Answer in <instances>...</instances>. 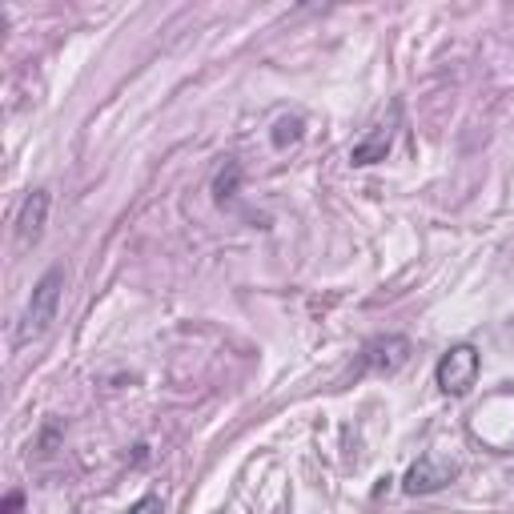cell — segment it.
I'll use <instances>...</instances> for the list:
<instances>
[{"label":"cell","mask_w":514,"mask_h":514,"mask_svg":"<svg viewBox=\"0 0 514 514\" xmlns=\"http://www.w3.org/2000/svg\"><path fill=\"white\" fill-rule=\"evenodd\" d=\"M302 117L294 113V117H282L278 125H274V133H270V141H274V149H290V145H298L302 141Z\"/></svg>","instance_id":"obj_7"},{"label":"cell","mask_w":514,"mask_h":514,"mask_svg":"<svg viewBox=\"0 0 514 514\" xmlns=\"http://www.w3.org/2000/svg\"><path fill=\"white\" fill-rule=\"evenodd\" d=\"M410 362V342L402 334H386V338H374L366 342L362 358H358V374L374 370V374H394Z\"/></svg>","instance_id":"obj_3"},{"label":"cell","mask_w":514,"mask_h":514,"mask_svg":"<svg viewBox=\"0 0 514 514\" xmlns=\"http://www.w3.org/2000/svg\"><path fill=\"white\" fill-rule=\"evenodd\" d=\"M478 370H482V354H478L470 342H458V346H450V350L438 358V366H434V382H438V390H442V394L462 398V394H470V390H474Z\"/></svg>","instance_id":"obj_2"},{"label":"cell","mask_w":514,"mask_h":514,"mask_svg":"<svg viewBox=\"0 0 514 514\" xmlns=\"http://www.w3.org/2000/svg\"><path fill=\"white\" fill-rule=\"evenodd\" d=\"M45 221H49V189H33L17 213V245L33 249L45 237Z\"/></svg>","instance_id":"obj_5"},{"label":"cell","mask_w":514,"mask_h":514,"mask_svg":"<svg viewBox=\"0 0 514 514\" xmlns=\"http://www.w3.org/2000/svg\"><path fill=\"white\" fill-rule=\"evenodd\" d=\"M390 145H394V129H390V125H378V129H370V133L350 149V165H378V161H386Z\"/></svg>","instance_id":"obj_6"},{"label":"cell","mask_w":514,"mask_h":514,"mask_svg":"<svg viewBox=\"0 0 514 514\" xmlns=\"http://www.w3.org/2000/svg\"><path fill=\"white\" fill-rule=\"evenodd\" d=\"M450 478H458V462L438 458V454H422V458L406 470L402 490H406V494H434V490H442Z\"/></svg>","instance_id":"obj_4"},{"label":"cell","mask_w":514,"mask_h":514,"mask_svg":"<svg viewBox=\"0 0 514 514\" xmlns=\"http://www.w3.org/2000/svg\"><path fill=\"white\" fill-rule=\"evenodd\" d=\"M61 294H65V266H53L37 286H33V298L21 314V326H17V346H29L33 338H41L53 322H57V310H61Z\"/></svg>","instance_id":"obj_1"},{"label":"cell","mask_w":514,"mask_h":514,"mask_svg":"<svg viewBox=\"0 0 514 514\" xmlns=\"http://www.w3.org/2000/svg\"><path fill=\"white\" fill-rule=\"evenodd\" d=\"M21 502H25V494H21V490H13V494L5 498V514H17V510H21Z\"/></svg>","instance_id":"obj_10"},{"label":"cell","mask_w":514,"mask_h":514,"mask_svg":"<svg viewBox=\"0 0 514 514\" xmlns=\"http://www.w3.org/2000/svg\"><path fill=\"white\" fill-rule=\"evenodd\" d=\"M161 510H165V506H161V498H157V494H145L141 502H133V506H129V514H161Z\"/></svg>","instance_id":"obj_9"},{"label":"cell","mask_w":514,"mask_h":514,"mask_svg":"<svg viewBox=\"0 0 514 514\" xmlns=\"http://www.w3.org/2000/svg\"><path fill=\"white\" fill-rule=\"evenodd\" d=\"M237 177H241L237 161H229V165H225V169L217 173V185H213V189H217V201H221V205H225V201L233 197V189H237Z\"/></svg>","instance_id":"obj_8"}]
</instances>
